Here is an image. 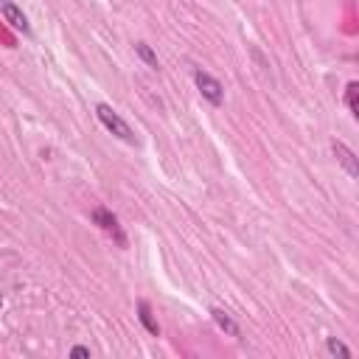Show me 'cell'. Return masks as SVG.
<instances>
[{
  "mask_svg": "<svg viewBox=\"0 0 359 359\" xmlns=\"http://www.w3.org/2000/svg\"><path fill=\"white\" fill-rule=\"evenodd\" d=\"M0 306H3V292H0Z\"/></svg>",
  "mask_w": 359,
  "mask_h": 359,
  "instance_id": "7c38bea8",
  "label": "cell"
},
{
  "mask_svg": "<svg viewBox=\"0 0 359 359\" xmlns=\"http://www.w3.org/2000/svg\"><path fill=\"white\" fill-rule=\"evenodd\" d=\"M210 317H213V323L224 331V334H230V337H238V323L224 311V309H210Z\"/></svg>",
  "mask_w": 359,
  "mask_h": 359,
  "instance_id": "8992f818",
  "label": "cell"
},
{
  "mask_svg": "<svg viewBox=\"0 0 359 359\" xmlns=\"http://www.w3.org/2000/svg\"><path fill=\"white\" fill-rule=\"evenodd\" d=\"M331 151H334V157H337V163L345 168V174L351 177V180H356L359 177V163H356V154L342 143V140H334L331 143Z\"/></svg>",
  "mask_w": 359,
  "mask_h": 359,
  "instance_id": "277c9868",
  "label": "cell"
},
{
  "mask_svg": "<svg viewBox=\"0 0 359 359\" xmlns=\"http://www.w3.org/2000/svg\"><path fill=\"white\" fill-rule=\"evenodd\" d=\"M194 84H196V90H199V95L208 101V104H213V107H219L222 101H224V87H222V81L219 79H213L210 73H205V70H194Z\"/></svg>",
  "mask_w": 359,
  "mask_h": 359,
  "instance_id": "7a4b0ae2",
  "label": "cell"
},
{
  "mask_svg": "<svg viewBox=\"0 0 359 359\" xmlns=\"http://www.w3.org/2000/svg\"><path fill=\"white\" fill-rule=\"evenodd\" d=\"M70 356H90V348H84V345H76V348H70Z\"/></svg>",
  "mask_w": 359,
  "mask_h": 359,
  "instance_id": "8fae6325",
  "label": "cell"
},
{
  "mask_svg": "<svg viewBox=\"0 0 359 359\" xmlns=\"http://www.w3.org/2000/svg\"><path fill=\"white\" fill-rule=\"evenodd\" d=\"M135 53H137V56H140V59H143L149 67H154V70H157V53H154V50H151L146 42H137V45H135Z\"/></svg>",
  "mask_w": 359,
  "mask_h": 359,
  "instance_id": "30bf717a",
  "label": "cell"
},
{
  "mask_svg": "<svg viewBox=\"0 0 359 359\" xmlns=\"http://www.w3.org/2000/svg\"><path fill=\"white\" fill-rule=\"evenodd\" d=\"M325 351H328L331 356H342V359H351V348H348L342 339H337V337H328V339H325Z\"/></svg>",
  "mask_w": 359,
  "mask_h": 359,
  "instance_id": "ba28073f",
  "label": "cell"
},
{
  "mask_svg": "<svg viewBox=\"0 0 359 359\" xmlns=\"http://www.w3.org/2000/svg\"><path fill=\"white\" fill-rule=\"evenodd\" d=\"M93 222L104 230V233H109L121 247H126V233L121 230V224H118V216L112 213V210H107V208H93Z\"/></svg>",
  "mask_w": 359,
  "mask_h": 359,
  "instance_id": "3957f363",
  "label": "cell"
},
{
  "mask_svg": "<svg viewBox=\"0 0 359 359\" xmlns=\"http://www.w3.org/2000/svg\"><path fill=\"white\" fill-rule=\"evenodd\" d=\"M356 95H359V84L351 81V84L345 87V104H348L351 115H359V101H356Z\"/></svg>",
  "mask_w": 359,
  "mask_h": 359,
  "instance_id": "9c48e42d",
  "label": "cell"
},
{
  "mask_svg": "<svg viewBox=\"0 0 359 359\" xmlns=\"http://www.w3.org/2000/svg\"><path fill=\"white\" fill-rule=\"evenodd\" d=\"M0 14L6 17V22L11 25V28H17V31H22V34H31V25H28V17L11 3V0H3L0 3Z\"/></svg>",
  "mask_w": 359,
  "mask_h": 359,
  "instance_id": "5b68a950",
  "label": "cell"
},
{
  "mask_svg": "<svg viewBox=\"0 0 359 359\" xmlns=\"http://www.w3.org/2000/svg\"><path fill=\"white\" fill-rule=\"evenodd\" d=\"M137 317H140L143 328H146L151 337H160V325H157V320L151 317V306H149L146 300H140V303H137Z\"/></svg>",
  "mask_w": 359,
  "mask_h": 359,
  "instance_id": "52a82bcc",
  "label": "cell"
},
{
  "mask_svg": "<svg viewBox=\"0 0 359 359\" xmlns=\"http://www.w3.org/2000/svg\"><path fill=\"white\" fill-rule=\"evenodd\" d=\"M95 115H98V121L104 123V129L107 132H112L118 140H123V143H135V132H132V126L109 107V104H95Z\"/></svg>",
  "mask_w": 359,
  "mask_h": 359,
  "instance_id": "6da1fadb",
  "label": "cell"
}]
</instances>
